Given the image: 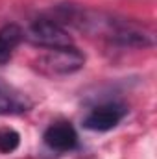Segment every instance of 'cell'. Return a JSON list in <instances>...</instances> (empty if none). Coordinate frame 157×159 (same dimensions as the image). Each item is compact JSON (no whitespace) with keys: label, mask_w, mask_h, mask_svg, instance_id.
I'll return each mask as SVG.
<instances>
[{"label":"cell","mask_w":157,"mask_h":159,"mask_svg":"<svg viewBox=\"0 0 157 159\" xmlns=\"http://www.w3.org/2000/svg\"><path fill=\"white\" fill-rule=\"evenodd\" d=\"M83 65H85V56L74 44L65 48H48L37 59V69L46 76L74 74Z\"/></svg>","instance_id":"6da1fadb"},{"label":"cell","mask_w":157,"mask_h":159,"mask_svg":"<svg viewBox=\"0 0 157 159\" xmlns=\"http://www.w3.org/2000/svg\"><path fill=\"white\" fill-rule=\"evenodd\" d=\"M24 39L41 48H65L72 46V37L52 19H37L24 32Z\"/></svg>","instance_id":"7a4b0ae2"},{"label":"cell","mask_w":157,"mask_h":159,"mask_svg":"<svg viewBox=\"0 0 157 159\" xmlns=\"http://www.w3.org/2000/svg\"><path fill=\"white\" fill-rule=\"evenodd\" d=\"M128 115V107L120 102H105L92 107L83 119V128L91 131H109Z\"/></svg>","instance_id":"3957f363"},{"label":"cell","mask_w":157,"mask_h":159,"mask_svg":"<svg viewBox=\"0 0 157 159\" xmlns=\"http://www.w3.org/2000/svg\"><path fill=\"white\" fill-rule=\"evenodd\" d=\"M43 143L52 152H72L79 146L78 133L74 126L67 120L52 122L43 133Z\"/></svg>","instance_id":"277c9868"},{"label":"cell","mask_w":157,"mask_h":159,"mask_svg":"<svg viewBox=\"0 0 157 159\" xmlns=\"http://www.w3.org/2000/svg\"><path fill=\"white\" fill-rule=\"evenodd\" d=\"M32 109V100L17 87L6 83L0 78V117L22 115Z\"/></svg>","instance_id":"5b68a950"},{"label":"cell","mask_w":157,"mask_h":159,"mask_svg":"<svg viewBox=\"0 0 157 159\" xmlns=\"http://www.w3.org/2000/svg\"><path fill=\"white\" fill-rule=\"evenodd\" d=\"M22 39H24V30L19 24L9 22L0 28V67L11 59L15 48L22 43Z\"/></svg>","instance_id":"8992f818"},{"label":"cell","mask_w":157,"mask_h":159,"mask_svg":"<svg viewBox=\"0 0 157 159\" xmlns=\"http://www.w3.org/2000/svg\"><path fill=\"white\" fill-rule=\"evenodd\" d=\"M20 144V135L15 129H2L0 131V152L2 154H11L19 148Z\"/></svg>","instance_id":"52a82bcc"}]
</instances>
